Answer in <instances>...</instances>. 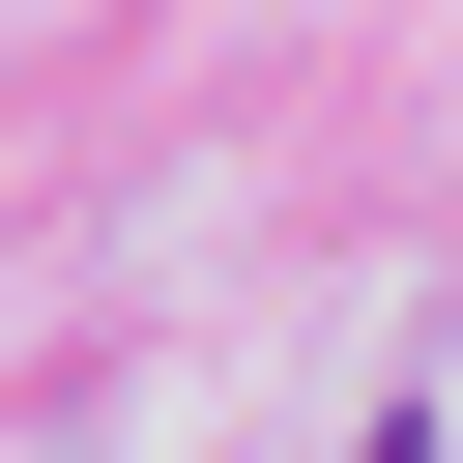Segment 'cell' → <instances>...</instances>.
<instances>
[{
  "label": "cell",
  "mask_w": 463,
  "mask_h": 463,
  "mask_svg": "<svg viewBox=\"0 0 463 463\" xmlns=\"http://www.w3.org/2000/svg\"><path fill=\"white\" fill-rule=\"evenodd\" d=\"M376 463H405V434H376Z\"/></svg>",
  "instance_id": "6da1fadb"
}]
</instances>
